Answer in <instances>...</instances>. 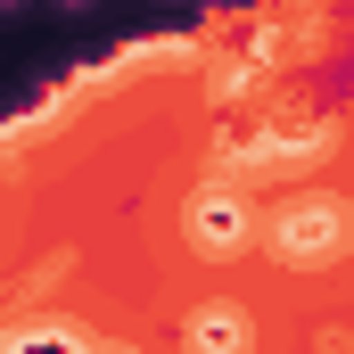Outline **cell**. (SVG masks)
<instances>
[{"mask_svg": "<svg viewBox=\"0 0 354 354\" xmlns=\"http://www.w3.org/2000/svg\"><path fill=\"white\" fill-rule=\"evenodd\" d=\"M272 248L288 256V264H330L338 248H346V214H338V198H288L280 206V223H272Z\"/></svg>", "mask_w": 354, "mask_h": 354, "instance_id": "cell-1", "label": "cell"}, {"mask_svg": "<svg viewBox=\"0 0 354 354\" xmlns=\"http://www.w3.org/2000/svg\"><path fill=\"white\" fill-rule=\"evenodd\" d=\"M189 239H198V248H223V256H231V248L248 239V206H239L231 189H206V198L189 206Z\"/></svg>", "mask_w": 354, "mask_h": 354, "instance_id": "cell-2", "label": "cell"}, {"mask_svg": "<svg viewBox=\"0 0 354 354\" xmlns=\"http://www.w3.org/2000/svg\"><path fill=\"white\" fill-rule=\"evenodd\" d=\"M189 354H248V313L239 305H198L189 313Z\"/></svg>", "mask_w": 354, "mask_h": 354, "instance_id": "cell-3", "label": "cell"}]
</instances>
